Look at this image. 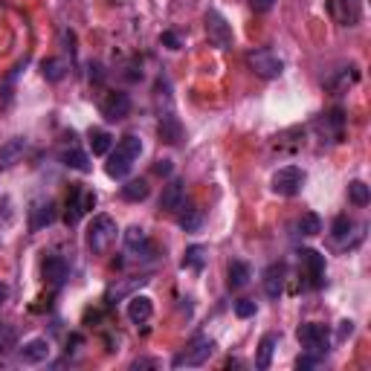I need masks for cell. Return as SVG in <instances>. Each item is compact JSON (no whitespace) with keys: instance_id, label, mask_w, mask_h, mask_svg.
<instances>
[{"instance_id":"cell-18","label":"cell","mask_w":371,"mask_h":371,"mask_svg":"<svg viewBox=\"0 0 371 371\" xmlns=\"http://www.w3.org/2000/svg\"><path fill=\"white\" fill-rule=\"evenodd\" d=\"M41 272H44V282H50V284H61V282L67 279V261H64L61 256H50V259H44Z\"/></svg>"},{"instance_id":"cell-6","label":"cell","mask_w":371,"mask_h":371,"mask_svg":"<svg viewBox=\"0 0 371 371\" xmlns=\"http://www.w3.org/2000/svg\"><path fill=\"white\" fill-rule=\"evenodd\" d=\"M93 206H96V194L87 191L85 186H73V189H70V198H67V214H64V221H67L70 226L79 224Z\"/></svg>"},{"instance_id":"cell-5","label":"cell","mask_w":371,"mask_h":371,"mask_svg":"<svg viewBox=\"0 0 371 371\" xmlns=\"http://www.w3.org/2000/svg\"><path fill=\"white\" fill-rule=\"evenodd\" d=\"M247 64L249 70L261 75V79H279V75L284 73V61L276 55V52H270V50H256V52H249L247 55Z\"/></svg>"},{"instance_id":"cell-14","label":"cell","mask_w":371,"mask_h":371,"mask_svg":"<svg viewBox=\"0 0 371 371\" xmlns=\"http://www.w3.org/2000/svg\"><path fill=\"white\" fill-rule=\"evenodd\" d=\"M47 357H50V342L41 340V337L24 342V348L17 351V360L27 363V365H38V363H44Z\"/></svg>"},{"instance_id":"cell-3","label":"cell","mask_w":371,"mask_h":371,"mask_svg":"<svg viewBox=\"0 0 371 371\" xmlns=\"http://www.w3.org/2000/svg\"><path fill=\"white\" fill-rule=\"evenodd\" d=\"M305 186V171L299 166H284L279 168L276 174H272V180H270V189L282 194V198H293V194H299Z\"/></svg>"},{"instance_id":"cell-33","label":"cell","mask_w":371,"mask_h":371,"mask_svg":"<svg viewBox=\"0 0 371 371\" xmlns=\"http://www.w3.org/2000/svg\"><path fill=\"white\" fill-rule=\"evenodd\" d=\"M235 314H238L241 319H247V317H256V302H249V299H241V302H235Z\"/></svg>"},{"instance_id":"cell-1","label":"cell","mask_w":371,"mask_h":371,"mask_svg":"<svg viewBox=\"0 0 371 371\" xmlns=\"http://www.w3.org/2000/svg\"><path fill=\"white\" fill-rule=\"evenodd\" d=\"M140 154H143L140 136H133V133L122 136V143L116 145V151L110 154V160H108V166H105L108 177H113V180L128 177L131 168H133V160H140Z\"/></svg>"},{"instance_id":"cell-36","label":"cell","mask_w":371,"mask_h":371,"mask_svg":"<svg viewBox=\"0 0 371 371\" xmlns=\"http://www.w3.org/2000/svg\"><path fill=\"white\" fill-rule=\"evenodd\" d=\"M272 3H276V0H249V6L256 9V12H270Z\"/></svg>"},{"instance_id":"cell-26","label":"cell","mask_w":371,"mask_h":371,"mask_svg":"<svg viewBox=\"0 0 371 371\" xmlns=\"http://www.w3.org/2000/svg\"><path fill=\"white\" fill-rule=\"evenodd\" d=\"M90 151L96 154V157H102V154L110 151V133L108 131H90Z\"/></svg>"},{"instance_id":"cell-7","label":"cell","mask_w":371,"mask_h":371,"mask_svg":"<svg viewBox=\"0 0 371 371\" xmlns=\"http://www.w3.org/2000/svg\"><path fill=\"white\" fill-rule=\"evenodd\" d=\"M212 354H214V342L206 340V337H201V340H194L186 351H180V354L171 360V365H174V368H183V365H186V368H191V365H203Z\"/></svg>"},{"instance_id":"cell-4","label":"cell","mask_w":371,"mask_h":371,"mask_svg":"<svg viewBox=\"0 0 371 371\" xmlns=\"http://www.w3.org/2000/svg\"><path fill=\"white\" fill-rule=\"evenodd\" d=\"M299 342L307 354H317V357H325V351L330 345V334L325 325H317V322H305L299 325Z\"/></svg>"},{"instance_id":"cell-11","label":"cell","mask_w":371,"mask_h":371,"mask_svg":"<svg viewBox=\"0 0 371 371\" xmlns=\"http://www.w3.org/2000/svg\"><path fill=\"white\" fill-rule=\"evenodd\" d=\"M330 15H334L342 27H357L363 17V3L360 0H330Z\"/></svg>"},{"instance_id":"cell-30","label":"cell","mask_w":371,"mask_h":371,"mask_svg":"<svg viewBox=\"0 0 371 371\" xmlns=\"http://www.w3.org/2000/svg\"><path fill=\"white\" fill-rule=\"evenodd\" d=\"M41 73H44V79H50V82H61L64 79V61L50 58V61L41 64Z\"/></svg>"},{"instance_id":"cell-31","label":"cell","mask_w":371,"mask_h":371,"mask_svg":"<svg viewBox=\"0 0 371 371\" xmlns=\"http://www.w3.org/2000/svg\"><path fill=\"white\" fill-rule=\"evenodd\" d=\"M201 221H203V214H201V209H186L183 214H180V226L186 229V232H198L201 229Z\"/></svg>"},{"instance_id":"cell-25","label":"cell","mask_w":371,"mask_h":371,"mask_svg":"<svg viewBox=\"0 0 371 371\" xmlns=\"http://www.w3.org/2000/svg\"><path fill=\"white\" fill-rule=\"evenodd\" d=\"M296 229H299V235H319L322 232L319 214L317 212H302V218L296 221Z\"/></svg>"},{"instance_id":"cell-12","label":"cell","mask_w":371,"mask_h":371,"mask_svg":"<svg viewBox=\"0 0 371 371\" xmlns=\"http://www.w3.org/2000/svg\"><path fill=\"white\" fill-rule=\"evenodd\" d=\"M125 249L131 252L133 259H148L151 252H154L148 232L143 226H128V232H125Z\"/></svg>"},{"instance_id":"cell-17","label":"cell","mask_w":371,"mask_h":371,"mask_svg":"<svg viewBox=\"0 0 371 371\" xmlns=\"http://www.w3.org/2000/svg\"><path fill=\"white\" fill-rule=\"evenodd\" d=\"M151 314H154V302L148 296H131L128 299V319L131 322L143 325V322L151 319Z\"/></svg>"},{"instance_id":"cell-23","label":"cell","mask_w":371,"mask_h":371,"mask_svg":"<svg viewBox=\"0 0 371 371\" xmlns=\"http://www.w3.org/2000/svg\"><path fill=\"white\" fill-rule=\"evenodd\" d=\"M160 136H163L166 143H171V145H177V143H180L183 128H180V122L174 119L171 113H168V116H163V119H160Z\"/></svg>"},{"instance_id":"cell-10","label":"cell","mask_w":371,"mask_h":371,"mask_svg":"<svg viewBox=\"0 0 371 371\" xmlns=\"http://www.w3.org/2000/svg\"><path fill=\"white\" fill-rule=\"evenodd\" d=\"M131 113V96L128 93H108V99L102 102V116L108 122H122Z\"/></svg>"},{"instance_id":"cell-2","label":"cell","mask_w":371,"mask_h":371,"mask_svg":"<svg viewBox=\"0 0 371 371\" xmlns=\"http://www.w3.org/2000/svg\"><path fill=\"white\" fill-rule=\"evenodd\" d=\"M116 221L110 218V214H96V218L90 221L87 226V247L93 256H105V252L116 244Z\"/></svg>"},{"instance_id":"cell-21","label":"cell","mask_w":371,"mask_h":371,"mask_svg":"<svg viewBox=\"0 0 371 371\" xmlns=\"http://www.w3.org/2000/svg\"><path fill=\"white\" fill-rule=\"evenodd\" d=\"M148 191H151L148 180H128V183L122 186V198H125L128 203H140V201L148 198Z\"/></svg>"},{"instance_id":"cell-19","label":"cell","mask_w":371,"mask_h":371,"mask_svg":"<svg viewBox=\"0 0 371 371\" xmlns=\"http://www.w3.org/2000/svg\"><path fill=\"white\" fill-rule=\"evenodd\" d=\"M52 221H55V206H52V203H38V206L32 209L29 229H32V232H38L41 226H50Z\"/></svg>"},{"instance_id":"cell-22","label":"cell","mask_w":371,"mask_h":371,"mask_svg":"<svg viewBox=\"0 0 371 371\" xmlns=\"http://www.w3.org/2000/svg\"><path fill=\"white\" fill-rule=\"evenodd\" d=\"M276 342H279L276 334H264V337H261L259 354H256V365H259V368H270V360H272V351H276Z\"/></svg>"},{"instance_id":"cell-39","label":"cell","mask_w":371,"mask_h":371,"mask_svg":"<svg viewBox=\"0 0 371 371\" xmlns=\"http://www.w3.org/2000/svg\"><path fill=\"white\" fill-rule=\"evenodd\" d=\"M9 293H12L9 284H6V282H0V307H3V305L9 302Z\"/></svg>"},{"instance_id":"cell-35","label":"cell","mask_w":371,"mask_h":371,"mask_svg":"<svg viewBox=\"0 0 371 371\" xmlns=\"http://www.w3.org/2000/svg\"><path fill=\"white\" fill-rule=\"evenodd\" d=\"M319 360H322V357H317V354H305V357L296 360V368H314Z\"/></svg>"},{"instance_id":"cell-32","label":"cell","mask_w":371,"mask_h":371,"mask_svg":"<svg viewBox=\"0 0 371 371\" xmlns=\"http://www.w3.org/2000/svg\"><path fill=\"white\" fill-rule=\"evenodd\" d=\"M15 340H17V330L12 325H0V354L15 348Z\"/></svg>"},{"instance_id":"cell-15","label":"cell","mask_w":371,"mask_h":371,"mask_svg":"<svg viewBox=\"0 0 371 371\" xmlns=\"http://www.w3.org/2000/svg\"><path fill=\"white\" fill-rule=\"evenodd\" d=\"M284 276H287V267L284 264H270L264 272V293L270 299H279L282 290H284Z\"/></svg>"},{"instance_id":"cell-20","label":"cell","mask_w":371,"mask_h":371,"mask_svg":"<svg viewBox=\"0 0 371 371\" xmlns=\"http://www.w3.org/2000/svg\"><path fill=\"white\" fill-rule=\"evenodd\" d=\"M226 276H229V287H232V290L247 287V284H249V264H247V261H232Z\"/></svg>"},{"instance_id":"cell-28","label":"cell","mask_w":371,"mask_h":371,"mask_svg":"<svg viewBox=\"0 0 371 371\" xmlns=\"http://www.w3.org/2000/svg\"><path fill=\"white\" fill-rule=\"evenodd\" d=\"M348 198H351V203L365 206V203L371 201V191H368V186H365L363 180H354V183L348 186Z\"/></svg>"},{"instance_id":"cell-37","label":"cell","mask_w":371,"mask_h":371,"mask_svg":"<svg viewBox=\"0 0 371 371\" xmlns=\"http://www.w3.org/2000/svg\"><path fill=\"white\" fill-rule=\"evenodd\" d=\"M160 41L168 44V50H180V41H177V35H174V32H163Z\"/></svg>"},{"instance_id":"cell-38","label":"cell","mask_w":371,"mask_h":371,"mask_svg":"<svg viewBox=\"0 0 371 371\" xmlns=\"http://www.w3.org/2000/svg\"><path fill=\"white\" fill-rule=\"evenodd\" d=\"M351 334H354V322H351V319L340 322V340H345V337H351Z\"/></svg>"},{"instance_id":"cell-9","label":"cell","mask_w":371,"mask_h":371,"mask_svg":"<svg viewBox=\"0 0 371 371\" xmlns=\"http://www.w3.org/2000/svg\"><path fill=\"white\" fill-rule=\"evenodd\" d=\"M206 35H209V41L214 47H221V50L232 47V29H229V24L224 21L218 12H209L206 15Z\"/></svg>"},{"instance_id":"cell-29","label":"cell","mask_w":371,"mask_h":371,"mask_svg":"<svg viewBox=\"0 0 371 371\" xmlns=\"http://www.w3.org/2000/svg\"><path fill=\"white\" fill-rule=\"evenodd\" d=\"M351 229H354V224H351V218H345V214H340V218L334 221V226H330V238H334L337 244H342V241L351 235Z\"/></svg>"},{"instance_id":"cell-27","label":"cell","mask_w":371,"mask_h":371,"mask_svg":"<svg viewBox=\"0 0 371 371\" xmlns=\"http://www.w3.org/2000/svg\"><path fill=\"white\" fill-rule=\"evenodd\" d=\"M206 264V247L201 244H194L186 249V256H183V267H191V270H201Z\"/></svg>"},{"instance_id":"cell-34","label":"cell","mask_w":371,"mask_h":371,"mask_svg":"<svg viewBox=\"0 0 371 371\" xmlns=\"http://www.w3.org/2000/svg\"><path fill=\"white\" fill-rule=\"evenodd\" d=\"M171 160H157L154 163V174H160V177H171Z\"/></svg>"},{"instance_id":"cell-16","label":"cell","mask_w":371,"mask_h":371,"mask_svg":"<svg viewBox=\"0 0 371 371\" xmlns=\"http://www.w3.org/2000/svg\"><path fill=\"white\" fill-rule=\"evenodd\" d=\"M24 151H27V140H21V136H15V140H9L6 145H0V171L21 163Z\"/></svg>"},{"instance_id":"cell-13","label":"cell","mask_w":371,"mask_h":371,"mask_svg":"<svg viewBox=\"0 0 371 371\" xmlns=\"http://www.w3.org/2000/svg\"><path fill=\"white\" fill-rule=\"evenodd\" d=\"M186 206V183L183 180H171L163 189V198H160V209L163 212H180Z\"/></svg>"},{"instance_id":"cell-8","label":"cell","mask_w":371,"mask_h":371,"mask_svg":"<svg viewBox=\"0 0 371 371\" xmlns=\"http://www.w3.org/2000/svg\"><path fill=\"white\" fill-rule=\"evenodd\" d=\"M299 264L307 272L310 284L322 287V282H325V256H319L317 249H299Z\"/></svg>"},{"instance_id":"cell-24","label":"cell","mask_w":371,"mask_h":371,"mask_svg":"<svg viewBox=\"0 0 371 371\" xmlns=\"http://www.w3.org/2000/svg\"><path fill=\"white\" fill-rule=\"evenodd\" d=\"M61 160H64V166H67V168H75V171H82V174H87V171H90V157H87L85 151H79V148L64 151V154H61Z\"/></svg>"}]
</instances>
